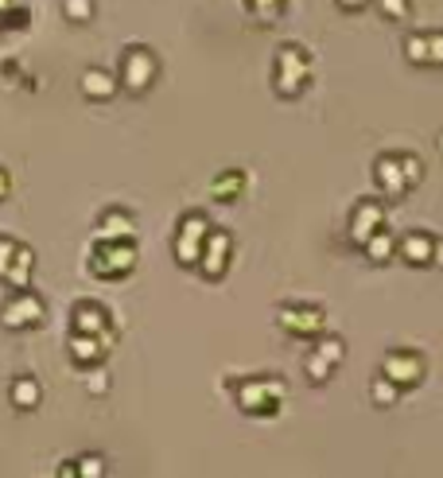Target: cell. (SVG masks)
Listing matches in <instances>:
<instances>
[{"label":"cell","mask_w":443,"mask_h":478,"mask_svg":"<svg viewBox=\"0 0 443 478\" xmlns=\"http://www.w3.org/2000/svg\"><path fill=\"white\" fill-rule=\"evenodd\" d=\"M311 74H315V66H311V55H308V47H303V43H280L276 47V58H273V90H276V98H284V101L303 98L308 86H311Z\"/></svg>","instance_id":"6da1fadb"},{"label":"cell","mask_w":443,"mask_h":478,"mask_svg":"<svg viewBox=\"0 0 443 478\" xmlns=\"http://www.w3.org/2000/svg\"><path fill=\"white\" fill-rule=\"evenodd\" d=\"M117 86L125 93H133V98H144V93L156 86L160 78V58L152 51L148 43H128L121 51V63H117Z\"/></svg>","instance_id":"7a4b0ae2"},{"label":"cell","mask_w":443,"mask_h":478,"mask_svg":"<svg viewBox=\"0 0 443 478\" xmlns=\"http://www.w3.org/2000/svg\"><path fill=\"white\" fill-rule=\"evenodd\" d=\"M233 396H238V408L245 416H276L288 389L280 378H245L233 385Z\"/></svg>","instance_id":"3957f363"},{"label":"cell","mask_w":443,"mask_h":478,"mask_svg":"<svg viewBox=\"0 0 443 478\" xmlns=\"http://www.w3.org/2000/svg\"><path fill=\"white\" fill-rule=\"evenodd\" d=\"M140 261V249H136V238L128 241H98L90 249V273L101 276V280H121L136 268Z\"/></svg>","instance_id":"277c9868"},{"label":"cell","mask_w":443,"mask_h":478,"mask_svg":"<svg viewBox=\"0 0 443 478\" xmlns=\"http://www.w3.org/2000/svg\"><path fill=\"white\" fill-rule=\"evenodd\" d=\"M210 233V218L203 210H187L175 226V238H171V249H175V261L183 268H195L198 265V253H203V241Z\"/></svg>","instance_id":"5b68a950"},{"label":"cell","mask_w":443,"mask_h":478,"mask_svg":"<svg viewBox=\"0 0 443 478\" xmlns=\"http://www.w3.org/2000/svg\"><path fill=\"white\" fill-rule=\"evenodd\" d=\"M428 373V361L420 350H408V346H396V350H385L381 358V378H389L396 389H416Z\"/></svg>","instance_id":"8992f818"},{"label":"cell","mask_w":443,"mask_h":478,"mask_svg":"<svg viewBox=\"0 0 443 478\" xmlns=\"http://www.w3.org/2000/svg\"><path fill=\"white\" fill-rule=\"evenodd\" d=\"M276 326L291 338H319L326 335V311L315 308V303H280Z\"/></svg>","instance_id":"52a82bcc"},{"label":"cell","mask_w":443,"mask_h":478,"mask_svg":"<svg viewBox=\"0 0 443 478\" xmlns=\"http://www.w3.org/2000/svg\"><path fill=\"white\" fill-rule=\"evenodd\" d=\"M233 265V233L230 230H214L210 226L206 241H203V253H198V273H203V280H210V284H218L222 276L230 273Z\"/></svg>","instance_id":"ba28073f"},{"label":"cell","mask_w":443,"mask_h":478,"mask_svg":"<svg viewBox=\"0 0 443 478\" xmlns=\"http://www.w3.org/2000/svg\"><path fill=\"white\" fill-rule=\"evenodd\" d=\"M401 51H404V63L408 66H443V31L431 28V31L404 35Z\"/></svg>","instance_id":"9c48e42d"},{"label":"cell","mask_w":443,"mask_h":478,"mask_svg":"<svg viewBox=\"0 0 443 478\" xmlns=\"http://www.w3.org/2000/svg\"><path fill=\"white\" fill-rule=\"evenodd\" d=\"M43 319V300L35 296L28 288H16V296L4 303V311H0V323L12 326V331H23V326H35Z\"/></svg>","instance_id":"30bf717a"},{"label":"cell","mask_w":443,"mask_h":478,"mask_svg":"<svg viewBox=\"0 0 443 478\" xmlns=\"http://www.w3.org/2000/svg\"><path fill=\"white\" fill-rule=\"evenodd\" d=\"M385 226V198H358V206L350 210V241L366 245L369 233Z\"/></svg>","instance_id":"8fae6325"},{"label":"cell","mask_w":443,"mask_h":478,"mask_svg":"<svg viewBox=\"0 0 443 478\" xmlns=\"http://www.w3.org/2000/svg\"><path fill=\"white\" fill-rule=\"evenodd\" d=\"M70 319H74V335H101V343H105V346H113L109 311H105L101 303H93V300H82V303H74V311H70Z\"/></svg>","instance_id":"7c38bea8"},{"label":"cell","mask_w":443,"mask_h":478,"mask_svg":"<svg viewBox=\"0 0 443 478\" xmlns=\"http://www.w3.org/2000/svg\"><path fill=\"white\" fill-rule=\"evenodd\" d=\"M373 183H378L381 198H404L413 187L404 183L401 175V163H396V152H381L378 160H373Z\"/></svg>","instance_id":"4fadbf2b"},{"label":"cell","mask_w":443,"mask_h":478,"mask_svg":"<svg viewBox=\"0 0 443 478\" xmlns=\"http://www.w3.org/2000/svg\"><path fill=\"white\" fill-rule=\"evenodd\" d=\"M78 90H82V98H86V101H113L121 86H117V74H113V70L90 66V70H82Z\"/></svg>","instance_id":"5bb4252c"},{"label":"cell","mask_w":443,"mask_h":478,"mask_svg":"<svg viewBox=\"0 0 443 478\" xmlns=\"http://www.w3.org/2000/svg\"><path fill=\"white\" fill-rule=\"evenodd\" d=\"M431 245H436V233L413 230V233H404V238L396 241V256H401L404 265H413V268H424V265H431Z\"/></svg>","instance_id":"9a60e30c"},{"label":"cell","mask_w":443,"mask_h":478,"mask_svg":"<svg viewBox=\"0 0 443 478\" xmlns=\"http://www.w3.org/2000/svg\"><path fill=\"white\" fill-rule=\"evenodd\" d=\"M128 238H136V218L128 210L113 206L98 218V241H128Z\"/></svg>","instance_id":"2e32d148"},{"label":"cell","mask_w":443,"mask_h":478,"mask_svg":"<svg viewBox=\"0 0 443 478\" xmlns=\"http://www.w3.org/2000/svg\"><path fill=\"white\" fill-rule=\"evenodd\" d=\"M109 354V346L101 343V335H70V358L78 366H98Z\"/></svg>","instance_id":"e0dca14e"},{"label":"cell","mask_w":443,"mask_h":478,"mask_svg":"<svg viewBox=\"0 0 443 478\" xmlns=\"http://www.w3.org/2000/svg\"><path fill=\"white\" fill-rule=\"evenodd\" d=\"M245 183H249V175H245L241 168H226V171L214 175V183H210V195H214L218 203H233V198L245 191Z\"/></svg>","instance_id":"ac0fdd59"},{"label":"cell","mask_w":443,"mask_h":478,"mask_svg":"<svg viewBox=\"0 0 443 478\" xmlns=\"http://www.w3.org/2000/svg\"><path fill=\"white\" fill-rule=\"evenodd\" d=\"M361 249H366V256H369L373 265H389L393 256H396V238H393V230H389V226H381L378 233H369Z\"/></svg>","instance_id":"d6986e66"},{"label":"cell","mask_w":443,"mask_h":478,"mask_svg":"<svg viewBox=\"0 0 443 478\" xmlns=\"http://www.w3.org/2000/svg\"><path fill=\"white\" fill-rule=\"evenodd\" d=\"M31 265H35L31 249H23V245H16V253H12V265H8L4 280H8L12 288H28V280H31Z\"/></svg>","instance_id":"ffe728a7"},{"label":"cell","mask_w":443,"mask_h":478,"mask_svg":"<svg viewBox=\"0 0 443 478\" xmlns=\"http://www.w3.org/2000/svg\"><path fill=\"white\" fill-rule=\"evenodd\" d=\"M245 12L256 20V23H276L280 16H284V4L288 0H241Z\"/></svg>","instance_id":"44dd1931"},{"label":"cell","mask_w":443,"mask_h":478,"mask_svg":"<svg viewBox=\"0 0 443 478\" xmlns=\"http://www.w3.org/2000/svg\"><path fill=\"white\" fill-rule=\"evenodd\" d=\"M369 8H378L385 23H404L413 20V0H369Z\"/></svg>","instance_id":"7402d4cb"},{"label":"cell","mask_w":443,"mask_h":478,"mask_svg":"<svg viewBox=\"0 0 443 478\" xmlns=\"http://www.w3.org/2000/svg\"><path fill=\"white\" fill-rule=\"evenodd\" d=\"M369 401L378 408H393L396 401H401V389H396L389 378H381V373H378V378L369 381Z\"/></svg>","instance_id":"603a6c76"},{"label":"cell","mask_w":443,"mask_h":478,"mask_svg":"<svg viewBox=\"0 0 443 478\" xmlns=\"http://www.w3.org/2000/svg\"><path fill=\"white\" fill-rule=\"evenodd\" d=\"M98 4L93 0H63V20L66 23H90Z\"/></svg>","instance_id":"cb8c5ba5"},{"label":"cell","mask_w":443,"mask_h":478,"mask_svg":"<svg viewBox=\"0 0 443 478\" xmlns=\"http://www.w3.org/2000/svg\"><path fill=\"white\" fill-rule=\"evenodd\" d=\"M396 163H401V175L408 187H416L420 179H424V160L413 156V152H396Z\"/></svg>","instance_id":"d4e9b609"},{"label":"cell","mask_w":443,"mask_h":478,"mask_svg":"<svg viewBox=\"0 0 443 478\" xmlns=\"http://www.w3.org/2000/svg\"><path fill=\"white\" fill-rule=\"evenodd\" d=\"M12 401H16L20 408H35L39 404V385H35L31 378H20L16 385H12Z\"/></svg>","instance_id":"484cf974"},{"label":"cell","mask_w":443,"mask_h":478,"mask_svg":"<svg viewBox=\"0 0 443 478\" xmlns=\"http://www.w3.org/2000/svg\"><path fill=\"white\" fill-rule=\"evenodd\" d=\"M28 23H31V12L23 4H12L0 12V31H20V28H28Z\"/></svg>","instance_id":"4316f807"},{"label":"cell","mask_w":443,"mask_h":478,"mask_svg":"<svg viewBox=\"0 0 443 478\" xmlns=\"http://www.w3.org/2000/svg\"><path fill=\"white\" fill-rule=\"evenodd\" d=\"M74 466H78V478H101L105 474V459H101V455H82Z\"/></svg>","instance_id":"83f0119b"},{"label":"cell","mask_w":443,"mask_h":478,"mask_svg":"<svg viewBox=\"0 0 443 478\" xmlns=\"http://www.w3.org/2000/svg\"><path fill=\"white\" fill-rule=\"evenodd\" d=\"M12 253H16V241H8V238H0V280H4V273H8V265H12Z\"/></svg>","instance_id":"f1b7e54d"},{"label":"cell","mask_w":443,"mask_h":478,"mask_svg":"<svg viewBox=\"0 0 443 478\" xmlns=\"http://www.w3.org/2000/svg\"><path fill=\"white\" fill-rule=\"evenodd\" d=\"M334 4L343 8V12H366V8H369V0H334Z\"/></svg>","instance_id":"f546056e"},{"label":"cell","mask_w":443,"mask_h":478,"mask_svg":"<svg viewBox=\"0 0 443 478\" xmlns=\"http://www.w3.org/2000/svg\"><path fill=\"white\" fill-rule=\"evenodd\" d=\"M431 265L443 268V241H439V238H436V245H431Z\"/></svg>","instance_id":"4dcf8cb0"},{"label":"cell","mask_w":443,"mask_h":478,"mask_svg":"<svg viewBox=\"0 0 443 478\" xmlns=\"http://www.w3.org/2000/svg\"><path fill=\"white\" fill-rule=\"evenodd\" d=\"M58 478H78V466L74 463H63V466H58Z\"/></svg>","instance_id":"1f68e13d"},{"label":"cell","mask_w":443,"mask_h":478,"mask_svg":"<svg viewBox=\"0 0 443 478\" xmlns=\"http://www.w3.org/2000/svg\"><path fill=\"white\" fill-rule=\"evenodd\" d=\"M90 393H105V378H93L90 381Z\"/></svg>","instance_id":"d6a6232c"},{"label":"cell","mask_w":443,"mask_h":478,"mask_svg":"<svg viewBox=\"0 0 443 478\" xmlns=\"http://www.w3.org/2000/svg\"><path fill=\"white\" fill-rule=\"evenodd\" d=\"M8 195V171H0V198Z\"/></svg>","instance_id":"836d02e7"},{"label":"cell","mask_w":443,"mask_h":478,"mask_svg":"<svg viewBox=\"0 0 443 478\" xmlns=\"http://www.w3.org/2000/svg\"><path fill=\"white\" fill-rule=\"evenodd\" d=\"M12 4H16V0H0V12H4V8H12Z\"/></svg>","instance_id":"e575fe53"},{"label":"cell","mask_w":443,"mask_h":478,"mask_svg":"<svg viewBox=\"0 0 443 478\" xmlns=\"http://www.w3.org/2000/svg\"><path fill=\"white\" fill-rule=\"evenodd\" d=\"M436 148H439V156H443V133H439V140H436Z\"/></svg>","instance_id":"d590c367"}]
</instances>
